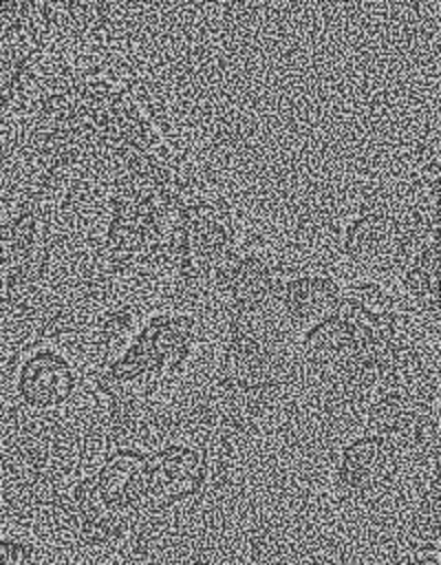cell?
Wrapping results in <instances>:
<instances>
[{
    "instance_id": "cell-1",
    "label": "cell",
    "mask_w": 441,
    "mask_h": 565,
    "mask_svg": "<svg viewBox=\"0 0 441 565\" xmlns=\"http://www.w3.org/2000/svg\"><path fill=\"white\" fill-rule=\"evenodd\" d=\"M201 342L194 311L159 309L143 316L130 344L95 369V384L108 399L148 397L161 382L181 373Z\"/></svg>"
},
{
    "instance_id": "cell-2",
    "label": "cell",
    "mask_w": 441,
    "mask_h": 565,
    "mask_svg": "<svg viewBox=\"0 0 441 565\" xmlns=\"http://www.w3.org/2000/svg\"><path fill=\"white\" fill-rule=\"evenodd\" d=\"M404 441L388 428L364 430L348 437L335 455L331 483L346 501H368L388 492L404 466Z\"/></svg>"
},
{
    "instance_id": "cell-3",
    "label": "cell",
    "mask_w": 441,
    "mask_h": 565,
    "mask_svg": "<svg viewBox=\"0 0 441 565\" xmlns=\"http://www.w3.org/2000/svg\"><path fill=\"white\" fill-rule=\"evenodd\" d=\"M295 265L298 260L251 241L214 280L209 296H216L238 318L273 313L280 285Z\"/></svg>"
},
{
    "instance_id": "cell-4",
    "label": "cell",
    "mask_w": 441,
    "mask_h": 565,
    "mask_svg": "<svg viewBox=\"0 0 441 565\" xmlns=\"http://www.w3.org/2000/svg\"><path fill=\"white\" fill-rule=\"evenodd\" d=\"M212 477V457L194 441H165L148 450L143 519L198 499Z\"/></svg>"
},
{
    "instance_id": "cell-5",
    "label": "cell",
    "mask_w": 441,
    "mask_h": 565,
    "mask_svg": "<svg viewBox=\"0 0 441 565\" xmlns=\"http://www.w3.org/2000/svg\"><path fill=\"white\" fill-rule=\"evenodd\" d=\"M79 388L75 362L57 347L40 344L22 355L13 373L18 402L33 413H53L68 406Z\"/></svg>"
},
{
    "instance_id": "cell-6",
    "label": "cell",
    "mask_w": 441,
    "mask_h": 565,
    "mask_svg": "<svg viewBox=\"0 0 441 565\" xmlns=\"http://www.w3.org/2000/svg\"><path fill=\"white\" fill-rule=\"evenodd\" d=\"M344 296V282L329 267L298 263L295 269L282 280L276 298V316L298 333L335 313Z\"/></svg>"
},
{
    "instance_id": "cell-7",
    "label": "cell",
    "mask_w": 441,
    "mask_h": 565,
    "mask_svg": "<svg viewBox=\"0 0 441 565\" xmlns=\"http://www.w3.org/2000/svg\"><path fill=\"white\" fill-rule=\"evenodd\" d=\"M148 448L126 444L112 448L93 470L99 497L110 512L126 514L137 523L143 519Z\"/></svg>"
},
{
    "instance_id": "cell-8",
    "label": "cell",
    "mask_w": 441,
    "mask_h": 565,
    "mask_svg": "<svg viewBox=\"0 0 441 565\" xmlns=\"http://www.w3.org/2000/svg\"><path fill=\"white\" fill-rule=\"evenodd\" d=\"M362 349L348 324L331 313L298 333V358L304 371L326 386Z\"/></svg>"
},
{
    "instance_id": "cell-9",
    "label": "cell",
    "mask_w": 441,
    "mask_h": 565,
    "mask_svg": "<svg viewBox=\"0 0 441 565\" xmlns=\"http://www.w3.org/2000/svg\"><path fill=\"white\" fill-rule=\"evenodd\" d=\"M62 519L66 525V532L86 550L106 552L115 550L132 534L137 527V521L110 512L108 508H97L90 512H68L62 510Z\"/></svg>"
},
{
    "instance_id": "cell-10",
    "label": "cell",
    "mask_w": 441,
    "mask_h": 565,
    "mask_svg": "<svg viewBox=\"0 0 441 565\" xmlns=\"http://www.w3.org/2000/svg\"><path fill=\"white\" fill-rule=\"evenodd\" d=\"M143 311L135 302H115L104 307L90 327V344L95 351V369L117 358L135 338Z\"/></svg>"
},
{
    "instance_id": "cell-11",
    "label": "cell",
    "mask_w": 441,
    "mask_h": 565,
    "mask_svg": "<svg viewBox=\"0 0 441 565\" xmlns=\"http://www.w3.org/2000/svg\"><path fill=\"white\" fill-rule=\"evenodd\" d=\"M40 305L0 291V344H18L31 333Z\"/></svg>"
}]
</instances>
